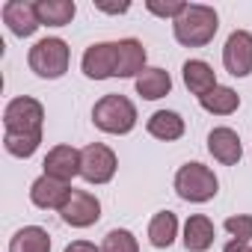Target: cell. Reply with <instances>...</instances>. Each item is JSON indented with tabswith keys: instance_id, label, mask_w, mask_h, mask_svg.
Segmentation results:
<instances>
[{
	"instance_id": "cell-29",
	"label": "cell",
	"mask_w": 252,
	"mask_h": 252,
	"mask_svg": "<svg viewBox=\"0 0 252 252\" xmlns=\"http://www.w3.org/2000/svg\"><path fill=\"white\" fill-rule=\"evenodd\" d=\"M243 252H252V246H246V249H243Z\"/></svg>"
},
{
	"instance_id": "cell-2",
	"label": "cell",
	"mask_w": 252,
	"mask_h": 252,
	"mask_svg": "<svg viewBox=\"0 0 252 252\" xmlns=\"http://www.w3.org/2000/svg\"><path fill=\"white\" fill-rule=\"evenodd\" d=\"M92 122L104 134H131L137 125V107L131 98L113 92V95H104L92 107Z\"/></svg>"
},
{
	"instance_id": "cell-25",
	"label": "cell",
	"mask_w": 252,
	"mask_h": 252,
	"mask_svg": "<svg viewBox=\"0 0 252 252\" xmlns=\"http://www.w3.org/2000/svg\"><path fill=\"white\" fill-rule=\"evenodd\" d=\"M101 252H140V243L128 228H113L104 234Z\"/></svg>"
},
{
	"instance_id": "cell-14",
	"label": "cell",
	"mask_w": 252,
	"mask_h": 252,
	"mask_svg": "<svg viewBox=\"0 0 252 252\" xmlns=\"http://www.w3.org/2000/svg\"><path fill=\"white\" fill-rule=\"evenodd\" d=\"M208 152L214 155V160H220L225 166H234L243 158V146H240L237 131H231V128H214L208 134Z\"/></svg>"
},
{
	"instance_id": "cell-28",
	"label": "cell",
	"mask_w": 252,
	"mask_h": 252,
	"mask_svg": "<svg viewBox=\"0 0 252 252\" xmlns=\"http://www.w3.org/2000/svg\"><path fill=\"white\" fill-rule=\"evenodd\" d=\"M95 6H98L101 12H110V15H119V12H128V9H131V3H119V6H116V3H95Z\"/></svg>"
},
{
	"instance_id": "cell-5",
	"label": "cell",
	"mask_w": 252,
	"mask_h": 252,
	"mask_svg": "<svg viewBox=\"0 0 252 252\" xmlns=\"http://www.w3.org/2000/svg\"><path fill=\"white\" fill-rule=\"evenodd\" d=\"M42 125H45V107L30 98H12L3 110V128L9 134H42Z\"/></svg>"
},
{
	"instance_id": "cell-20",
	"label": "cell",
	"mask_w": 252,
	"mask_h": 252,
	"mask_svg": "<svg viewBox=\"0 0 252 252\" xmlns=\"http://www.w3.org/2000/svg\"><path fill=\"white\" fill-rule=\"evenodd\" d=\"M9 252H51V234L42 225H24L9 240Z\"/></svg>"
},
{
	"instance_id": "cell-18",
	"label": "cell",
	"mask_w": 252,
	"mask_h": 252,
	"mask_svg": "<svg viewBox=\"0 0 252 252\" xmlns=\"http://www.w3.org/2000/svg\"><path fill=\"white\" fill-rule=\"evenodd\" d=\"M184 83H187V89L193 92V95H208L214 86H217V74H214V68L205 63V60H187L184 63Z\"/></svg>"
},
{
	"instance_id": "cell-12",
	"label": "cell",
	"mask_w": 252,
	"mask_h": 252,
	"mask_svg": "<svg viewBox=\"0 0 252 252\" xmlns=\"http://www.w3.org/2000/svg\"><path fill=\"white\" fill-rule=\"evenodd\" d=\"M146 71V48L140 39L116 42V77H140Z\"/></svg>"
},
{
	"instance_id": "cell-19",
	"label": "cell",
	"mask_w": 252,
	"mask_h": 252,
	"mask_svg": "<svg viewBox=\"0 0 252 252\" xmlns=\"http://www.w3.org/2000/svg\"><path fill=\"white\" fill-rule=\"evenodd\" d=\"M137 92L146 98V101H158V98H163V95H169L172 92V77H169V71H163V68H146L140 77H137Z\"/></svg>"
},
{
	"instance_id": "cell-11",
	"label": "cell",
	"mask_w": 252,
	"mask_h": 252,
	"mask_svg": "<svg viewBox=\"0 0 252 252\" xmlns=\"http://www.w3.org/2000/svg\"><path fill=\"white\" fill-rule=\"evenodd\" d=\"M3 24L21 39L33 36L42 27L39 15H36V3H27V0H9V3H3Z\"/></svg>"
},
{
	"instance_id": "cell-26",
	"label": "cell",
	"mask_w": 252,
	"mask_h": 252,
	"mask_svg": "<svg viewBox=\"0 0 252 252\" xmlns=\"http://www.w3.org/2000/svg\"><path fill=\"white\" fill-rule=\"evenodd\" d=\"M146 9H149L152 15H160V18H172V21H175V18L184 15L187 3H181V0H172V3H158V0H149Z\"/></svg>"
},
{
	"instance_id": "cell-13",
	"label": "cell",
	"mask_w": 252,
	"mask_h": 252,
	"mask_svg": "<svg viewBox=\"0 0 252 252\" xmlns=\"http://www.w3.org/2000/svg\"><path fill=\"white\" fill-rule=\"evenodd\" d=\"M71 196V187L68 184H63V181H57V178H51V175H42V178H36L33 184H30V202L36 205V208H63L65 205V199Z\"/></svg>"
},
{
	"instance_id": "cell-24",
	"label": "cell",
	"mask_w": 252,
	"mask_h": 252,
	"mask_svg": "<svg viewBox=\"0 0 252 252\" xmlns=\"http://www.w3.org/2000/svg\"><path fill=\"white\" fill-rule=\"evenodd\" d=\"M39 143H42V134H9V131L3 134V149L12 158H30V155H36Z\"/></svg>"
},
{
	"instance_id": "cell-27",
	"label": "cell",
	"mask_w": 252,
	"mask_h": 252,
	"mask_svg": "<svg viewBox=\"0 0 252 252\" xmlns=\"http://www.w3.org/2000/svg\"><path fill=\"white\" fill-rule=\"evenodd\" d=\"M65 252H101V246H95V243H89V240H71V243L65 246Z\"/></svg>"
},
{
	"instance_id": "cell-4",
	"label": "cell",
	"mask_w": 252,
	"mask_h": 252,
	"mask_svg": "<svg viewBox=\"0 0 252 252\" xmlns=\"http://www.w3.org/2000/svg\"><path fill=\"white\" fill-rule=\"evenodd\" d=\"M68 60H71V51L63 39H39L33 48H30V68L45 77V80H57L68 71Z\"/></svg>"
},
{
	"instance_id": "cell-15",
	"label": "cell",
	"mask_w": 252,
	"mask_h": 252,
	"mask_svg": "<svg viewBox=\"0 0 252 252\" xmlns=\"http://www.w3.org/2000/svg\"><path fill=\"white\" fill-rule=\"evenodd\" d=\"M214 234H217V228H214V222L205 214L187 217V222H184V246H187V252L211 249L214 246Z\"/></svg>"
},
{
	"instance_id": "cell-7",
	"label": "cell",
	"mask_w": 252,
	"mask_h": 252,
	"mask_svg": "<svg viewBox=\"0 0 252 252\" xmlns=\"http://www.w3.org/2000/svg\"><path fill=\"white\" fill-rule=\"evenodd\" d=\"M60 217L71 228H89L101 220V202L86 190H71V196L60 208Z\"/></svg>"
},
{
	"instance_id": "cell-22",
	"label": "cell",
	"mask_w": 252,
	"mask_h": 252,
	"mask_svg": "<svg viewBox=\"0 0 252 252\" xmlns=\"http://www.w3.org/2000/svg\"><path fill=\"white\" fill-rule=\"evenodd\" d=\"M199 104L208 110V113H214V116H231L237 107H240V95L231 89V86H214L208 95H202L199 98Z\"/></svg>"
},
{
	"instance_id": "cell-6",
	"label": "cell",
	"mask_w": 252,
	"mask_h": 252,
	"mask_svg": "<svg viewBox=\"0 0 252 252\" xmlns=\"http://www.w3.org/2000/svg\"><path fill=\"white\" fill-rule=\"evenodd\" d=\"M116 155L113 149H107L104 143H89L80 152V175L89 184H107L116 175Z\"/></svg>"
},
{
	"instance_id": "cell-10",
	"label": "cell",
	"mask_w": 252,
	"mask_h": 252,
	"mask_svg": "<svg viewBox=\"0 0 252 252\" xmlns=\"http://www.w3.org/2000/svg\"><path fill=\"white\" fill-rule=\"evenodd\" d=\"M42 166H45V175H51L63 184H71V178L80 175V152L71 146H54Z\"/></svg>"
},
{
	"instance_id": "cell-8",
	"label": "cell",
	"mask_w": 252,
	"mask_h": 252,
	"mask_svg": "<svg viewBox=\"0 0 252 252\" xmlns=\"http://www.w3.org/2000/svg\"><path fill=\"white\" fill-rule=\"evenodd\" d=\"M222 65L228 74L234 77H246L252 74V33L246 30H234L228 39H225V48H222Z\"/></svg>"
},
{
	"instance_id": "cell-9",
	"label": "cell",
	"mask_w": 252,
	"mask_h": 252,
	"mask_svg": "<svg viewBox=\"0 0 252 252\" xmlns=\"http://www.w3.org/2000/svg\"><path fill=\"white\" fill-rule=\"evenodd\" d=\"M83 74L89 80H107L116 77V42H98L89 45L83 54Z\"/></svg>"
},
{
	"instance_id": "cell-17",
	"label": "cell",
	"mask_w": 252,
	"mask_h": 252,
	"mask_svg": "<svg viewBox=\"0 0 252 252\" xmlns=\"http://www.w3.org/2000/svg\"><path fill=\"white\" fill-rule=\"evenodd\" d=\"M149 134L155 137V140H163V143H172V140H178V137H184V119L178 116V113H172V110H158V113H152L149 116Z\"/></svg>"
},
{
	"instance_id": "cell-3",
	"label": "cell",
	"mask_w": 252,
	"mask_h": 252,
	"mask_svg": "<svg viewBox=\"0 0 252 252\" xmlns=\"http://www.w3.org/2000/svg\"><path fill=\"white\" fill-rule=\"evenodd\" d=\"M175 190L184 202H211L220 190V181L214 175V169H208L205 163H184L175 175Z\"/></svg>"
},
{
	"instance_id": "cell-21",
	"label": "cell",
	"mask_w": 252,
	"mask_h": 252,
	"mask_svg": "<svg viewBox=\"0 0 252 252\" xmlns=\"http://www.w3.org/2000/svg\"><path fill=\"white\" fill-rule=\"evenodd\" d=\"M175 237H178V217H175L172 211L155 214L152 222H149V240H152V246L166 249V246L175 243Z\"/></svg>"
},
{
	"instance_id": "cell-1",
	"label": "cell",
	"mask_w": 252,
	"mask_h": 252,
	"mask_svg": "<svg viewBox=\"0 0 252 252\" xmlns=\"http://www.w3.org/2000/svg\"><path fill=\"white\" fill-rule=\"evenodd\" d=\"M172 30L184 48H205L208 42H214V36L220 30L217 9L205 6V3H187L184 15L172 21Z\"/></svg>"
},
{
	"instance_id": "cell-23",
	"label": "cell",
	"mask_w": 252,
	"mask_h": 252,
	"mask_svg": "<svg viewBox=\"0 0 252 252\" xmlns=\"http://www.w3.org/2000/svg\"><path fill=\"white\" fill-rule=\"evenodd\" d=\"M225 231L231 234L225 252H243L246 243L252 240V217L249 214H237V217H228L225 220Z\"/></svg>"
},
{
	"instance_id": "cell-16",
	"label": "cell",
	"mask_w": 252,
	"mask_h": 252,
	"mask_svg": "<svg viewBox=\"0 0 252 252\" xmlns=\"http://www.w3.org/2000/svg\"><path fill=\"white\" fill-rule=\"evenodd\" d=\"M36 15H39V24L65 27L77 15V6L74 0H36Z\"/></svg>"
}]
</instances>
